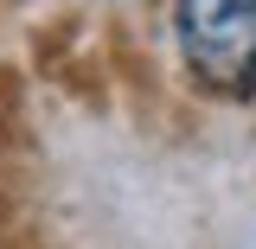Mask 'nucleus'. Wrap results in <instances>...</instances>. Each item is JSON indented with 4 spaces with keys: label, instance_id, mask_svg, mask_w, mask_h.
I'll return each instance as SVG.
<instances>
[{
    "label": "nucleus",
    "instance_id": "obj_1",
    "mask_svg": "<svg viewBox=\"0 0 256 249\" xmlns=\"http://www.w3.org/2000/svg\"><path fill=\"white\" fill-rule=\"evenodd\" d=\"M173 38L205 96H256V0H173Z\"/></svg>",
    "mask_w": 256,
    "mask_h": 249
}]
</instances>
